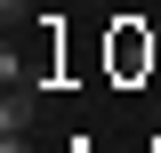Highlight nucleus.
I'll list each match as a JSON object with an SVG mask.
<instances>
[{
    "instance_id": "1",
    "label": "nucleus",
    "mask_w": 161,
    "mask_h": 153,
    "mask_svg": "<svg viewBox=\"0 0 161 153\" xmlns=\"http://www.w3.org/2000/svg\"><path fill=\"white\" fill-rule=\"evenodd\" d=\"M32 113H40V89L32 81H16V89L0 97V129H32Z\"/></svg>"
},
{
    "instance_id": "4",
    "label": "nucleus",
    "mask_w": 161,
    "mask_h": 153,
    "mask_svg": "<svg viewBox=\"0 0 161 153\" xmlns=\"http://www.w3.org/2000/svg\"><path fill=\"white\" fill-rule=\"evenodd\" d=\"M97 8H105V0H97Z\"/></svg>"
},
{
    "instance_id": "3",
    "label": "nucleus",
    "mask_w": 161,
    "mask_h": 153,
    "mask_svg": "<svg viewBox=\"0 0 161 153\" xmlns=\"http://www.w3.org/2000/svg\"><path fill=\"white\" fill-rule=\"evenodd\" d=\"M0 153H32V145H24V129H0Z\"/></svg>"
},
{
    "instance_id": "2",
    "label": "nucleus",
    "mask_w": 161,
    "mask_h": 153,
    "mask_svg": "<svg viewBox=\"0 0 161 153\" xmlns=\"http://www.w3.org/2000/svg\"><path fill=\"white\" fill-rule=\"evenodd\" d=\"M0 24H32V0H0Z\"/></svg>"
}]
</instances>
